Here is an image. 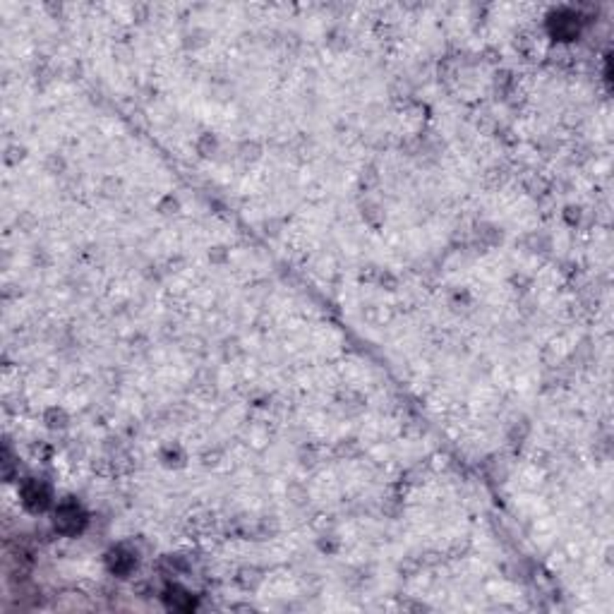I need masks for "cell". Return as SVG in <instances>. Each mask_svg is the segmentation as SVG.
Returning <instances> with one entry per match:
<instances>
[{
	"label": "cell",
	"instance_id": "6",
	"mask_svg": "<svg viewBox=\"0 0 614 614\" xmlns=\"http://www.w3.org/2000/svg\"><path fill=\"white\" fill-rule=\"evenodd\" d=\"M46 423H49V427H65V413L53 408V411L46 416Z\"/></svg>",
	"mask_w": 614,
	"mask_h": 614
},
{
	"label": "cell",
	"instance_id": "1",
	"mask_svg": "<svg viewBox=\"0 0 614 614\" xmlns=\"http://www.w3.org/2000/svg\"><path fill=\"white\" fill-rule=\"evenodd\" d=\"M84 521H87V518H84V513L80 511V506H77V504H60V506H58L56 528L60 533H65V535L80 533Z\"/></svg>",
	"mask_w": 614,
	"mask_h": 614
},
{
	"label": "cell",
	"instance_id": "5",
	"mask_svg": "<svg viewBox=\"0 0 614 614\" xmlns=\"http://www.w3.org/2000/svg\"><path fill=\"white\" fill-rule=\"evenodd\" d=\"M166 600H168V605L176 607V610H190V607H195L192 595H187V592L180 590V588H168Z\"/></svg>",
	"mask_w": 614,
	"mask_h": 614
},
{
	"label": "cell",
	"instance_id": "2",
	"mask_svg": "<svg viewBox=\"0 0 614 614\" xmlns=\"http://www.w3.org/2000/svg\"><path fill=\"white\" fill-rule=\"evenodd\" d=\"M22 502L24 506L31 509V511H44L51 504V490L44 485V482L29 480L22 485Z\"/></svg>",
	"mask_w": 614,
	"mask_h": 614
},
{
	"label": "cell",
	"instance_id": "3",
	"mask_svg": "<svg viewBox=\"0 0 614 614\" xmlns=\"http://www.w3.org/2000/svg\"><path fill=\"white\" fill-rule=\"evenodd\" d=\"M106 564H108V569H111V574H115V576H128L130 571L135 569V564H137V557H135V552H130V549L115 547V549H111V552H108Z\"/></svg>",
	"mask_w": 614,
	"mask_h": 614
},
{
	"label": "cell",
	"instance_id": "4",
	"mask_svg": "<svg viewBox=\"0 0 614 614\" xmlns=\"http://www.w3.org/2000/svg\"><path fill=\"white\" fill-rule=\"evenodd\" d=\"M552 31L557 39H574V36L579 34V17H574V15H566L564 17V12H559Z\"/></svg>",
	"mask_w": 614,
	"mask_h": 614
}]
</instances>
